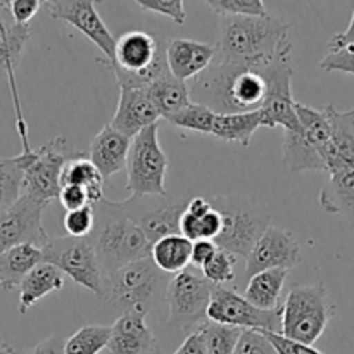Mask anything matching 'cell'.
Returning <instances> with one entry per match:
<instances>
[{"label":"cell","instance_id":"6da1fadb","mask_svg":"<svg viewBox=\"0 0 354 354\" xmlns=\"http://www.w3.org/2000/svg\"><path fill=\"white\" fill-rule=\"evenodd\" d=\"M258 64L213 59L206 71L187 83L190 102L201 104L214 114L258 111L266 93Z\"/></svg>","mask_w":354,"mask_h":354},{"label":"cell","instance_id":"7a4b0ae2","mask_svg":"<svg viewBox=\"0 0 354 354\" xmlns=\"http://www.w3.org/2000/svg\"><path fill=\"white\" fill-rule=\"evenodd\" d=\"M290 44L289 24L279 16H220L216 61L258 64Z\"/></svg>","mask_w":354,"mask_h":354},{"label":"cell","instance_id":"3957f363","mask_svg":"<svg viewBox=\"0 0 354 354\" xmlns=\"http://www.w3.org/2000/svg\"><path fill=\"white\" fill-rule=\"evenodd\" d=\"M88 241L104 277L128 263L151 258L152 244L144 232L124 214L118 201L106 197L93 204V228Z\"/></svg>","mask_w":354,"mask_h":354},{"label":"cell","instance_id":"277c9868","mask_svg":"<svg viewBox=\"0 0 354 354\" xmlns=\"http://www.w3.org/2000/svg\"><path fill=\"white\" fill-rule=\"evenodd\" d=\"M207 199L221 216V230L213 242L218 249L245 259L263 232L270 227V211L245 196L230 194L211 196Z\"/></svg>","mask_w":354,"mask_h":354},{"label":"cell","instance_id":"5b68a950","mask_svg":"<svg viewBox=\"0 0 354 354\" xmlns=\"http://www.w3.org/2000/svg\"><path fill=\"white\" fill-rule=\"evenodd\" d=\"M335 315V304L325 283L296 286L282 304L283 337L313 346L327 330Z\"/></svg>","mask_w":354,"mask_h":354},{"label":"cell","instance_id":"8992f818","mask_svg":"<svg viewBox=\"0 0 354 354\" xmlns=\"http://www.w3.org/2000/svg\"><path fill=\"white\" fill-rule=\"evenodd\" d=\"M120 86L149 88L169 71L166 45L145 31H128L116 40L114 59L109 62Z\"/></svg>","mask_w":354,"mask_h":354},{"label":"cell","instance_id":"52a82bcc","mask_svg":"<svg viewBox=\"0 0 354 354\" xmlns=\"http://www.w3.org/2000/svg\"><path fill=\"white\" fill-rule=\"evenodd\" d=\"M292 44H287L273 57L259 62L258 68L266 83V93L259 114L266 128H283V131H301L296 114V100L292 97L294 68L290 61Z\"/></svg>","mask_w":354,"mask_h":354},{"label":"cell","instance_id":"ba28073f","mask_svg":"<svg viewBox=\"0 0 354 354\" xmlns=\"http://www.w3.org/2000/svg\"><path fill=\"white\" fill-rule=\"evenodd\" d=\"M166 273L156 268L151 258L128 263L104 277L102 297L121 311L145 308L151 311L162 290Z\"/></svg>","mask_w":354,"mask_h":354},{"label":"cell","instance_id":"9c48e42d","mask_svg":"<svg viewBox=\"0 0 354 354\" xmlns=\"http://www.w3.org/2000/svg\"><path fill=\"white\" fill-rule=\"evenodd\" d=\"M127 189L131 196H166L168 158L159 144V124L145 128L131 138L127 156Z\"/></svg>","mask_w":354,"mask_h":354},{"label":"cell","instance_id":"30bf717a","mask_svg":"<svg viewBox=\"0 0 354 354\" xmlns=\"http://www.w3.org/2000/svg\"><path fill=\"white\" fill-rule=\"evenodd\" d=\"M21 158L24 165L23 194L48 206L57 199L62 168L73 158L68 140L64 137L50 138L30 152H21Z\"/></svg>","mask_w":354,"mask_h":354},{"label":"cell","instance_id":"8fae6325","mask_svg":"<svg viewBox=\"0 0 354 354\" xmlns=\"http://www.w3.org/2000/svg\"><path fill=\"white\" fill-rule=\"evenodd\" d=\"M214 286L204 279L199 268L189 266L168 280L165 301L169 308V325L185 334L192 332L206 320Z\"/></svg>","mask_w":354,"mask_h":354},{"label":"cell","instance_id":"7c38bea8","mask_svg":"<svg viewBox=\"0 0 354 354\" xmlns=\"http://www.w3.org/2000/svg\"><path fill=\"white\" fill-rule=\"evenodd\" d=\"M41 261L55 266L75 283L102 297L104 273L88 237H50L41 248Z\"/></svg>","mask_w":354,"mask_h":354},{"label":"cell","instance_id":"4fadbf2b","mask_svg":"<svg viewBox=\"0 0 354 354\" xmlns=\"http://www.w3.org/2000/svg\"><path fill=\"white\" fill-rule=\"evenodd\" d=\"M206 318L214 324L241 330H266L275 334L282 332V306L272 311L258 310L248 303L244 296L223 286H214Z\"/></svg>","mask_w":354,"mask_h":354},{"label":"cell","instance_id":"5bb4252c","mask_svg":"<svg viewBox=\"0 0 354 354\" xmlns=\"http://www.w3.org/2000/svg\"><path fill=\"white\" fill-rule=\"evenodd\" d=\"M128 218L145 234L151 244L168 235L180 234V220L185 211L187 199L166 196L128 197L118 201Z\"/></svg>","mask_w":354,"mask_h":354},{"label":"cell","instance_id":"9a60e30c","mask_svg":"<svg viewBox=\"0 0 354 354\" xmlns=\"http://www.w3.org/2000/svg\"><path fill=\"white\" fill-rule=\"evenodd\" d=\"M45 207L47 204L21 194L12 206L0 213V252L26 244L44 248L50 239L41 225Z\"/></svg>","mask_w":354,"mask_h":354},{"label":"cell","instance_id":"2e32d148","mask_svg":"<svg viewBox=\"0 0 354 354\" xmlns=\"http://www.w3.org/2000/svg\"><path fill=\"white\" fill-rule=\"evenodd\" d=\"M303 261L301 245L292 232L270 225L245 258V279L266 270H292Z\"/></svg>","mask_w":354,"mask_h":354},{"label":"cell","instance_id":"e0dca14e","mask_svg":"<svg viewBox=\"0 0 354 354\" xmlns=\"http://www.w3.org/2000/svg\"><path fill=\"white\" fill-rule=\"evenodd\" d=\"M47 9L52 19L71 24L106 55L107 61H113L116 38L113 37L109 28L99 16L93 2H88V0H54V2H47Z\"/></svg>","mask_w":354,"mask_h":354},{"label":"cell","instance_id":"ac0fdd59","mask_svg":"<svg viewBox=\"0 0 354 354\" xmlns=\"http://www.w3.org/2000/svg\"><path fill=\"white\" fill-rule=\"evenodd\" d=\"M147 315L149 310L145 308L123 311V315L111 325L107 351L111 354H154L158 351L154 332L145 322Z\"/></svg>","mask_w":354,"mask_h":354},{"label":"cell","instance_id":"d6986e66","mask_svg":"<svg viewBox=\"0 0 354 354\" xmlns=\"http://www.w3.org/2000/svg\"><path fill=\"white\" fill-rule=\"evenodd\" d=\"M324 111L330 123V138L322 152L325 173L351 171L354 169V109L341 111L328 104Z\"/></svg>","mask_w":354,"mask_h":354},{"label":"cell","instance_id":"ffe728a7","mask_svg":"<svg viewBox=\"0 0 354 354\" xmlns=\"http://www.w3.org/2000/svg\"><path fill=\"white\" fill-rule=\"evenodd\" d=\"M159 114L149 99L147 88L120 86V102L111 120V127L124 137L133 138L145 128L158 123Z\"/></svg>","mask_w":354,"mask_h":354},{"label":"cell","instance_id":"44dd1931","mask_svg":"<svg viewBox=\"0 0 354 354\" xmlns=\"http://www.w3.org/2000/svg\"><path fill=\"white\" fill-rule=\"evenodd\" d=\"M214 54V45L189 38H176L166 45V64L176 80L189 83L209 68Z\"/></svg>","mask_w":354,"mask_h":354},{"label":"cell","instance_id":"7402d4cb","mask_svg":"<svg viewBox=\"0 0 354 354\" xmlns=\"http://www.w3.org/2000/svg\"><path fill=\"white\" fill-rule=\"evenodd\" d=\"M130 144L131 138L124 137L123 133L114 130L111 124H106L92 138L88 159L104 180L111 178L118 171H121V168H124Z\"/></svg>","mask_w":354,"mask_h":354},{"label":"cell","instance_id":"603a6c76","mask_svg":"<svg viewBox=\"0 0 354 354\" xmlns=\"http://www.w3.org/2000/svg\"><path fill=\"white\" fill-rule=\"evenodd\" d=\"M221 230V216L207 197H194L187 203L180 220V234L190 242L214 241Z\"/></svg>","mask_w":354,"mask_h":354},{"label":"cell","instance_id":"cb8c5ba5","mask_svg":"<svg viewBox=\"0 0 354 354\" xmlns=\"http://www.w3.org/2000/svg\"><path fill=\"white\" fill-rule=\"evenodd\" d=\"M62 287H64V275L48 263H38L21 282L17 310L21 315H26L35 303L44 299L48 294L57 292Z\"/></svg>","mask_w":354,"mask_h":354},{"label":"cell","instance_id":"d4e9b609","mask_svg":"<svg viewBox=\"0 0 354 354\" xmlns=\"http://www.w3.org/2000/svg\"><path fill=\"white\" fill-rule=\"evenodd\" d=\"M287 279H289V270L275 268L256 273L248 280L244 299L258 310H277L280 308V294H282Z\"/></svg>","mask_w":354,"mask_h":354},{"label":"cell","instance_id":"484cf974","mask_svg":"<svg viewBox=\"0 0 354 354\" xmlns=\"http://www.w3.org/2000/svg\"><path fill=\"white\" fill-rule=\"evenodd\" d=\"M41 263V249L35 245H17L0 252V289H19L24 277Z\"/></svg>","mask_w":354,"mask_h":354},{"label":"cell","instance_id":"4316f807","mask_svg":"<svg viewBox=\"0 0 354 354\" xmlns=\"http://www.w3.org/2000/svg\"><path fill=\"white\" fill-rule=\"evenodd\" d=\"M147 93L152 106L158 111L159 118H165V120H169L190 104L187 83L176 80L169 71H166L152 85H149Z\"/></svg>","mask_w":354,"mask_h":354},{"label":"cell","instance_id":"83f0119b","mask_svg":"<svg viewBox=\"0 0 354 354\" xmlns=\"http://www.w3.org/2000/svg\"><path fill=\"white\" fill-rule=\"evenodd\" d=\"M320 206L330 214H341L354 223V169L328 175L320 190Z\"/></svg>","mask_w":354,"mask_h":354},{"label":"cell","instance_id":"f1b7e54d","mask_svg":"<svg viewBox=\"0 0 354 354\" xmlns=\"http://www.w3.org/2000/svg\"><path fill=\"white\" fill-rule=\"evenodd\" d=\"M261 114L258 111L234 114H216L211 128V135L230 144L249 147L252 135L261 128Z\"/></svg>","mask_w":354,"mask_h":354},{"label":"cell","instance_id":"f546056e","mask_svg":"<svg viewBox=\"0 0 354 354\" xmlns=\"http://www.w3.org/2000/svg\"><path fill=\"white\" fill-rule=\"evenodd\" d=\"M190 254H192V242L183 237L182 234L168 235L159 239L152 244L151 259L156 268L161 270L166 275H176L190 266Z\"/></svg>","mask_w":354,"mask_h":354},{"label":"cell","instance_id":"4dcf8cb0","mask_svg":"<svg viewBox=\"0 0 354 354\" xmlns=\"http://www.w3.org/2000/svg\"><path fill=\"white\" fill-rule=\"evenodd\" d=\"M66 185L82 187L88 194L92 206L104 199V178L85 156H73L68 159L61 173V187Z\"/></svg>","mask_w":354,"mask_h":354},{"label":"cell","instance_id":"1f68e13d","mask_svg":"<svg viewBox=\"0 0 354 354\" xmlns=\"http://www.w3.org/2000/svg\"><path fill=\"white\" fill-rule=\"evenodd\" d=\"M283 162L290 173L325 171L320 152L303 137L301 131H283Z\"/></svg>","mask_w":354,"mask_h":354},{"label":"cell","instance_id":"d6a6232c","mask_svg":"<svg viewBox=\"0 0 354 354\" xmlns=\"http://www.w3.org/2000/svg\"><path fill=\"white\" fill-rule=\"evenodd\" d=\"M296 114L301 124V133L303 137L317 149L318 152H324L327 147L328 138H330V123L324 109H315L306 104L296 102Z\"/></svg>","mask_w":354,"mask_h":354},{"label":"cell","instance_id":"836d02e7","mask_svg":"<svg viewBox=\"0 0 354 354\" xmlns=\"http://www.w3.org/2000/svg\"><path fill=\"white\" fill-rule=\"evenodd\" d=\"M24 165L21 156L0 158V213L12 206L23 194Z\"/></svg>","mask_w":354,"mask_h":354},{"label":"cell","instance_id":"e575fe53","mask_svg":"<svg viewBox=\"0 0 354 354\" xmlns=\"http://www.w3.org/2000/svg\"><path fill=\"white\" fill-rule=\"evenodd\" d=\"M111 327L104 325H85L66 341V354H99L107 348Z\"/></svg>","mask_w":354,"mask_h":354},{"label":"cell","instance_id":"d590c367","mask_svg":"<svg viewBox=\"0 0 354 354\" xmlns=\"http://www.w3.org/2000/svg\"><path fill=\"white\" fill-rule=\"evenodd\" d=\"M197 330L203 334L207 354H234L235 346L242 334L241 328L214 324L207 318L197 327Z\"/></svg>","mask_w":354,"mask_h":354},{"label":"cell","instance_id":"8d00e7d4","mask_svg":"<svg viewBox=\"0 0 354 354\" xmlns=\"http://www.w3.org/2000/svg\"><path fill=\"white\" fill-rule=\"evenodd\" d=\"M214 116H216V114H214L211 109H207V107L201 106V104H196V102H190L189 106L183 107L182 111H178L175 116H171L166 121L175 124V127L183 128V130L199 131V133L211 135Z\"/></svg>","mask_w":354,"mask_h":354},{"label":"cell","instance_id":"74e56055","mask_svg":"<svg viewBox=\"0 0 354 354\" xmlns=\"http://www.w3.org/2000/svg\"><path fill=\"white\" fill-rule=\"evenodd\" d=\"M235 258L230 252L218 249L216 254L201 268L204 279L211 282L213 286H227V283L234 282L235 280Z\"/></svg>","mask_w":354,"mask_h":354},{"label":"cell","instance_id":"f35d334b","mask_svg":"<svg viewBox=\"0 0 354 354\" xmlns=\"http://www.w3.org/2000/svg\"><path fill=\"white\" fill-rule=\"evenodd\" d=\"M218 16H266L263 0H209L206 2Z\"/></svg>","mask_w":354,"mask_h":354},{"label":"cell","instance_id":"ab89813d","mask_svg":"<svg viewBox=\"0 0 354 354\" xmlns=\"http://www.w3.org/2000/svg\"><path fill=\"white\" fill-rule=\"evenodd\" d=\"M66 234L75 239H86L93 228V206H85L76 211H66L64 220Z\"/></svg>","mask_w":354,"mask_h":354},{"label":"cell","instance_id":"60d3db41","mask_svg":"<svg viewBox=\"0 0 354 354\" xmlns=\"http://www.w3.org/2000/svg\"><path fill=\"white\" fill-rule=\"evenodd\" d=\"M320 68L327 73L337 71L354 76V44L328 50V54L320 61Z\"/></svg>","mask_w":354,"mask_h":354},{"label":"cell","instance_id":"b9f144b4","mask_svg":"<svg viewBox=\"0 0 354 354\" xmlns=\"http://www.w3.org/2000/svg\"><path fill=\"white\" fill-rule=\"evenodd\" d=\"M137 3L142 9L168 16L176 24H183L187 19L185 2L183 0H138Z\"/></svg>","mask_w":354,"mask_h":354},{"label":"cell","instance_id":"7bdbcfd3","mask_svg":"<svg viewBox=\"0 0 354 354\" xmlns=\"http://www.w3.org/2000/svg\"><path fill=\"white\" fill-rule=\"evenodd\" d=\"M234 354H277V351L261 332L242 330Z\"/></svg>","mask_w":354,"mask_h":354},{"label":"cell","instance_id":"ee69618b","mask_svg":"<svg viewBox=\"0 0 354 354\" xmlns=\"http://www.w3.org/2000/svg\"><path fill=\"white\" fill-rule=\"evenodd\" d=\"M268 339L270 344L273 346L277 354H324L318 349H315L313 346L301 344V342L290 341V339L283 337L282 334H275V332H266V330H258Z\"/></svg>","mask_w":354,"mask_h":354},{"label":"cell","instance_id":"f6af8a7d","mask_svg":"<svg viewBox=\"0 0 354 354\" xmlns=\"http://www.w3.org/2000/svg\"><path fill=\"white\" fill-rule=\"evenodd\" d=\"M57 199L66 211H76V209H82V207L85 206H92L88 194H86L82 187H73V185L61 187Z\"/></svg>","mask_w":354,"mask_h":354},{"label":"cell","instance_id":"bcb514c9","mask_svg":"<svg viewBox=\"0 0 354 354\" xmlns=\"http://www.w3.org/2000/svg\"><path fill=\"white\" fill-rule=\"evenodd\" d=\"M7 3H9L10 17L19 26H30V21L33 19L41 6V2L38 0H12Z\"/></svg>","mask_w":354,"mask_h":354},{"label":"cell","instance_id":"7dc6e473","mask_svg":"<svg viewBox=\"0 0 354 354\" xmlns=\"http://www.w3.org/2000/svg\"><path fill=\"white\" fill-rule=\"evenodd\" d=\"M218 251V245L213 241H196L192 242V254H190V266L203 268Z\"/></svg>","mask_w":354,"mask_h":354},{"label":"cell","instance_id":"c3c4849f","mask_svg":"<svg viewBox=\"0 0 354 354\" xmlns=\"http://www.w3.org/2000/svg\"><path fill=\"white\" fill-rule=\"evenodd\" d=\"M173 354H207L206 346H204L203 334H201L197 328H194L192 332L185 334V339L180 344V348L176 349Z\"/></svg>","mask_w":354,"mask_h":354},{"label":"cell","instance_id":"681fc988","mask_svg":"<svg viewBox=\"0 0 354 354\" xmlns=\"http://www.w3.org/2000/svg\"><path fill=\"white\" fill-rule=\"evenodd\" d=\"M66 341L61 335H50L45 341H41L40 344L35 346L33 353L31 354H66L64 353Z\"/></svg>","mask_w":354,"mask_h":354},{"label":"cell","instance_id":"f907efd6","mask_svg":"<svg viewBox=\"0 0 354 354\" xmlns=\"http://www.w3.org/2000/svg\"><path fill=\"white\" fill-rule=\"evenodd\" d=\"M354 44V10H353V16L351 21H349V26L346 28L342 33L334 35L328 41V50H335V48H341L346 47V45H351Z\"/></svg>","mask_w":354,"mask_h":354},{"label":"cell","instance_id":"816d5d0a","mask_svg":"<svg viewBox=\"0 0 354 354\" xmlns=\"http://www.w3.org/2000/svg\"><path fill=\"white\" fill-rule=\"evenodd\" d=\"M0 354H16L12 346H10L9 342H7V339L2 337V335H0Z\"/></svg>","mask_w":354,"mask_h":354},{"label":"cell","instance_id":"f5cc1de1","mask_svg":"<svg viewBox=\"0 0 354 354\" xmlns=\"http://www.w3.org/2000/svg\"><path fill=\"white\" fill-rule=\"evenodd\" d=\"M154 354H162V353H161V351H159V349H158V351H156Z\"/></svg>","mask_w":354,"mask_h":354}]
</instances>
